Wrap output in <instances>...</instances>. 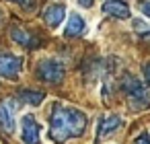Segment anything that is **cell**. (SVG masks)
I'll use <instances>...</instances> for the list:
<instances>
[{
    "instance_id": "1",
    "label": "cell",
    "mask_w": 150,
    "mask_h": 144,
    "mask_svg": "<svg viewBox=\"0 0 150 144\" xmlns=\"http://www.w3.org/2000/svg\"><path fill=\"white\" fill-rule=\"evenodd\" d=\"M88 117L82 109L66 105V103H54L50 113V136L56 142H66L72 138H78L86 132Z\"/></svg>"
},
{
    "instance_id": "2",
    "label": "cell",
    "mask_w": 150,
    "mask_h": 144,
    "mask_svg": "<svg viewBox=\"0 0 150 144\" xmlns=\"http://www.w3.org/2000/svg\"><path fill=\"white\" fill-rule=\"evenodd\" d=\"M121 91L127 97V103L132 109L140 111V109H150V89L146 84H142L136 76L125 74L121 78Z\"/></svg>"
},
{
    "instance_id": "3",
    "label": "cell",
    "mask_w": 150,
    "mask_h": 144,
    "mask_svg": "<svg viewBox=\"0 0 150 144\" xmlns=\"http://www.w3.org/2000/svg\"><path fill=\"white\" fill-rule=\"evenodd\" d=\"M64 64L56 58H43L39 64H37V74L43 82H50V84H58L62 82L64 78Z\"/></svg>"
},
{
    "instance_id": "4",
    "label": "cell",
    "mask_w": 150,
    "mask_h": 144,
    "mask_svg": "<svg viewBox=\"0 0 150 144\" xmlns=\"http://www.w3.org/2000/svg\"><path fill=\"white\" fill-rule=\"evenodd\" d=\"M19 136L23 140V144H39L41 142V126L35 119V115L25 113L19 121Z\"/></svg>"
},
{
    "instance_id": "5",
    "label": "cell",
    "mask_w": 150,
    "mask_h": 144,
    "mask_svg": "<svg viewBox=\"0 0 150 144\" xmlns=\"http://www.w3.org/2000/svg\"><path fill=\"white\" fill-rule=\"evenodd\" d=\"M21 68H23V58L21 56L0 52V76L15 80L21 74Z\"/></svg>"
},
{
    "instance_id": "6",
    "label": "cell",
    "mask_w": 150,
    "mask_h": 144,
    "mask_svg": "<svg viewBox=\"0 0 150 144\" xmlns=\"http://www.w3.org/2000/svg\"><path fill=\"white\" fill-rule=\"evenodd\" d=\"M17 126V103L13 99L0 101V128L6 134H13Z\"/></svg>"
},
{
    "instance_id": "7",
    "label": "cell",
    "mask_w": 150,
    "mask_h": 144,
    "mask_svg": "<svg viewBox=\"0 0 150 144\" xmlns=\"http://www.w3.org/2000/svg\"><path fill=\"white\" fill-rule=\"evenodd\" d=\"M121 126H123L121 115H115V113L101 115V117H99V121H97V136H99V140L109 138V136H111V134H115Z\"/></svg>"
},
{
    "instance_id": "8",
    "label": "cell",
    "mask_w": 150,
    "mask_h": 144,
    "mask_svg": "<svg viewBox=\"0 0 150 144\" xmlns=\"http://www.w3.org/2000/svg\"><path fill=\"white\" fill-rule=\"evenodd\" d=\"M86 33V19L80 13H70L64 25V37H80Z\"/></svg>"
},
{
    "instance_id": "9",
    "label": "cell",
    "mask_w": 150,
    "mask_h": 144,
    "mask_svg": "<svg viewBox=\"0 0 150 144\" xmlns=\"http://www.w3.org/2000/svg\"><path fill=\"white\" fill-rule=\"evenodd\" d=\"M103 15L113 19H129L132 11L123 0H105L103 2Z\"/></svg>"
},
{
    "instance_id": "10",
    "label": "cell",
    "mask_w": 150,
    "mask_h": 144,
    "mask_svg": "<svg viewBox=\"0 0 150 144\" xmlns=\"http://www.w3.org/2000/svg\"><path fill=\"white\" fill-rule=\"evenodd\" d=\"M66 6L64 4H52V6H47L45 11H43V21H45V25L50 27V29H56V27H60L62 25V21L66 19Z\"/></svg>"
},
{
    "instance_id": "11",
    "label": "cell",
    "mask_w": 150,
    "mask_h": 144,
    "mask_svg": "<svg viewBox=\"0 0 150 144\" xmlns=\"http://www.w3.org/2000/svg\"><path fill=\"white\" fill-rule=\"evenodd\" d=\"M11 39H13L15 43L23 45V48L39 45L37 35H35V33H31V31H27V29H23V27H13V29H11Z\"/></svg>"
},
{
    "instance_id": "12",
    "label": "cell",
    "mask_w": 150,
    "mask_h": 144,
    "mask_svg": "<svg viewBox=\"0 0 150 144\" xmlns=\"http://www.w3.org/2000/svg\"><path fill=\"white\" fill-rule=\"evenodd\" d=\"M17 99H19L21 103H27V105H39V103L45 99V95H43L41 91H21V93L17 95Z\"/></svg>"
},
{
    "instance_id": "13",
    "label": "cell",
    "mask_w": 150,
    "mask_h": 144,
    "mask_svg": "<svg viewBox=\"0 0 150 144\" xmlns=\"http://www.w3.org/2000/svg\"><path fill=\"white\" fill-rule=\"evenodd\" d=\"M6 2H13V4H17V6L25 9V11L35 9V0H6Z\"/></svg>"
},
{
    "instance_id": "14",
    "label": "cell",
    "mask_w": 150,
    "mask_h": 144,
    "mask_svg": "<svg viewBox=\"0 0 150 144\" xmlns=\"http://www.w3.org/2000/svg\"><path fill=\"white\" fill-rule=\"evenodd\" d=\"M134 144H150V132H142V134L134 140Z\"/></svg>"
},
{
    "instance_id": "15",
    "label": "cell",
    "mask_w": 150,
    "mask_h": 144,
    "mask_svg": "<svg viewBox=\"0 0 150 144\" xmlns=\"http://www.w3.org/2000/svg\"><path fill=\"white\" fill-rule=\"evenodd\" d=\"M140 13H142L146 19H150V2H142V4H140Z\"/></svg>"
},
{
    "instance_id": "16",
    "label": "cell",
    "mask_w": 150,
    "mask_h": 144,
    "mask_svg": "<svg viewBox=\"0 0 150 144\" xmlns=\"http://www.w3.org/2000/svg\"><path fill=\"white\" fill-rule=\"evenodd\" d=\"M142 74H144V78H146V82L150 84V62H146V64L142 66Z\"/></svg>"
},
{
    "instance_id": "17",
    "label": "cell",
    "mask_w": 150,
    "mask_h": 144,
    "mask_svg": "<svg viewBox=\"0 0 150 144\" xmlns=\"http://www.w3.org/2000/svg\"><path fill=\"white\" fill-rule=\"evenodd\" d=\"M74 2H76L78 6H82V9H91V6H93V0H74Z\"/></svg>"
},
{
    "instance_id": "18",
    "label": "cell",
    "mask_w": 150,
    "mask_h": 144,
    "mask_svg": "<svg viewBox=\"0 0 150 144\" xmlns=\"http://www.w3.org/2000/svg\"><path fill=\"white\" fill-rule=\"evenodd\" d=\"M2 17H4V15H2V11H0V23H2Z\"/></svg>"
}]
</instances>
